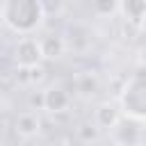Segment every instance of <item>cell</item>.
<instances>
[{"instance_id":"obj_8","label":"cell","mask_w":146,"mask_h":146,"mask_svg":"<svg viewBox=\"0 0 146 146\" xmlns=\"http://www.w3.org/2000/svg\"><path fill=\"white\" fill-rule=\"evenodd\" d=\"M116 146H137V144H116Z\"/></svg>"},{"instance_id":"obj_4","label":"cell","mask_w":146,"mask_h":146,"mask_svg":"<svg viewBox=\"0 0 146 146\" xmlns=\"http://www.w3.org/2000/svg\"><path fill=\"white\" fill-rule=\"evenodd\" d=\"M119 11L123 14V18L141 30L144 27V18H146V0H119Z\"/></svg>"},{"instance_id":"obj_6","label":"cell","mask_w":146,"mask_h":146,"mask_svg":"<svg viewBox=\"0 0 146 146\" xmlns=\"http://www.w3.org/2000/svg\"><path fill=\"white\" fill-rule=\"evenodd\" d=\"M16 128L21 135H34L39 130V119L34 114H23L18 121H16Z\"/></svg>"},{"instance_id":"obj_1","label":"cell","mask_w":146,"mask_h":146,"mask_svg":"<svg viewBox=\"0 0 146 146\" xmlns=\"http://www.w3.org/2000/svg\"><path fill=\"white\" fill-rule=\"evenodd\" d=\"M43 0H5L0 7L2 23L16 34H32L43 21Z\"/></svg>"},{"instance_id":"obj_9","label":"cell","mask_w":146,"mask_h":146,"mask_svg":"<svg viewBox=\"0 0 146 146\" xmlns=\"http://www.w3.org/2000/svg\"><path fill=\"white\" fill-rule=\"evenodd\" d=\"M0 105H2V98H0Z\"/></svg>"},{"instance_id":"obj_7","label":"cell","mask_w":146,"mask_h":146,"mask_svg":"<svg viewBox=\"0 0 146 146\" xmlns=\"http://www.w3.org/2000/svg\"><path fill=\"white\" fill-rule=\"evenodd\" d=\"M91 7L100 16H112L114 11H119V0H91Z\"/></svg>"},{"instance_id":"obj_2","label":"cell","mask_w":146,"mask_h":146,"mask_svg":"<svg viewBox=\"0 0 146 146\" xmlns=\"http://www.w3.org/2000/svg\"><path fill=\"white\" fill-rule=\"evenodd\" d=\"M119 114L132 121L146 119V75L141 66L135 73H130L119 94Z\"/></svg>"},{"instance_id":"obj_5","label":"cell","mask_w":146,"mask_h":146,"mask_svg":"<svg viewBox=\"0 0 146 146\" xmlns=\"http://www.w3.org/2000/svg\"><path fill=\"white\" fill-rule=\"evenodd\" d=\"M68 103H71V96L62 87H50L43 94V107L48 112H64L68 107Z\"/></svg>"},{"instance_id":"obj_3","label":"cell","mask_w":146,"mask_h":146,"mask_svg":"<svg viewBox=\"0 0 146 146\" xmlns=\"http://www.w3.org/2000/svg\"><path fill=\"white\" fill-rule=\"evenodd\" d=\"M14 59L18 66L23 68H32L36 66L41 59H43V48H41V41L34 39V36H25L16 43V50H14Z\"/></svg>"}]
</instances>
